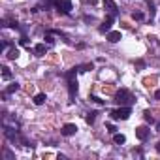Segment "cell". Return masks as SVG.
Here are the masks:
<instances>
[{
  "label": "cell",
  "mask_w": 160,
  "mask_h": 160,
  "mask_svg": "<svg viewBox=\"0 0 160 160\" xmlns=\"http://www.w3.org/2000/svg\"><path fill=\"white\" fill-rule=\"evenodd\" d=\"M156 152H158V154H160V141H158V143H156Z\"/></svg>",
  "instance_id": "25"
},
{
  "label": "cell",
  "mask_w": 160,
  "mask_h": 160,
  "mask_svg": "<svg viewBox=\"0 0 160 160\" xmlns=\"http://www.w3.org/2000/svg\"><path fill=\"white\" fill-rule=\"evenodd\" d=\"M145 121H147V122H152V117H151V111H145Z\"/></svg>",
  "instance_id": "21"
},
{
  "label": "cell",
  "mask_w": 160,
  "mask_h": 160,
  "mask_svg": "<svg viewBox=\"0 0 160 160\" xmlns=\"http://www.w3.org/2000/svg\"><path fill=\"white\" fill-rule=\"evenodd\" d=\"M108 130H109V132H111V134H115V130H117V128H115V126H113V124H108Z\"/></svg>",
  "instance_id": "22"
},
{
  "label": "cell",
  "mask_w": 160,
  "mask_h": 160,
  "mask_svg": "<svg viewBox=\"0 0 160 160\" xmlns=\"http://www.w3.org/2000/svg\"><path fill=\"white\" fill-rule=\"evenodd\" d=\"M45 100H47V96H45L43 92H40V94H36V96H34V104H36V106L45 104Z\"/></svg>",
  "instance_id": "11"
},
{
  "label": "cell",
  "mask_w": 160,
  "mask_h": 160,
  "mask_svg": "<svg viewBox=\"0 0 160 160\" xmlns=\"http://www.w3.org/2000/svg\"><path fill=\"white\" fill-rule=\"evenodd\" d=\"M102 4H104V8H106L109 13L117 15V6H115V2H113V0H102Z\"/></svg>",
  "instance_id": "9"
},
{
  "label": "cell",
  "mask_w": 160,
  "mask_h": 160,
  "mask_svg": "<svg viewBox=\"0 0 160 160\" xmlns=\"http://www.w3.org/2000/svg\"><path fill=\"white\" fill-rule=\"evenodd\" d=\"M17 57H19V49H15V47H12V49L8 51V58H10V60H15Z\"/></svg>",
  "instance_id": "12"
},
{
  "label": "cell",
  "mask_w": 160,
  "mask_h": 160,
  "mask_svg": "<svg viewBox=\"0 0 160 160\" xmlns=\"http://www.w3.org/2000/svg\"><path fill=\"white\" fill-rule=\"evenodd\" d=\"M113 19H115V15H113V13H109V15L106 17V21L102 23V27H100V32H109V28H111V23H113Z\"/></svg>",
  "instance_id": "7"
},
{
  "label": "cell",
  "mask_w": 160,
  "mask_h": 160,
  "mask_svg": "<svg viewBox=\"0 0 160 160\" xmlns=\"http://www.w3.org/2000/svg\"><path fill=\"white\" fill-rule=\"evenodd\" d=\"M121 40H122V34H121L119 30H109V32H108V42L117 43V42H121Z\"/></svg>",
  "instance_id": "8"
},
{
  "label": "cell",
  "mask_w": 160,
  "mask_h": 160,
  "mask_svg": "<svg viewBox=\"0 0 160 160\" xmlns=\"http://www.w3.org/2000/svg\"><path fill=\"white\" fill-rule=\"evenodd\" d=\"M17 91H19V83H12V85L6 89V92H8V94H12V92H17Z\"/></svg>",
  "instance_id": "14"
},
{
  "label": "cell",
  "mask_w": 160,
  "mask_h": 160,
  "mask_svg": "<svg viewBox=\"0 0 160 160\" xmlns=\"http://www.w3.org/2000/svg\"><path fill=\"white\" fill-rule=\"evenodd\" d=\"M21 43H23V45H27V43H28V40H27V36H23V38H21Z\"/></svg>",
  "instance_id": "23"
},
{
  "label": "cell",
  "mask_w": 160,
  "mask_h": 160,
  "mask_svg": "<svg viewBox=\"0 0 160 160\" xmlns=\"http://www.w3.org/2000/svg\"><path fill=\"white\" fill-rule=\"evenodd\" d=\"M94 119H96V113H87V117H85L87 124H92V122H94Z\"/></svg>",
  "instance_id": "16"
},
{
  "label": "cell",
  "mask_w": 160,
  "mask_h": 160,
  "mask_svg": "<svg viewBox=\"0 0 160 160\" xmlns=\"http://www.w3.org/2000/svg\"><path fill=\"white\" fill-rule=\"evenodd\" d=\"M154 98H156V100H160V89H156V92H154Z\"/></svg>",
  "instance_id": "24"
},
{
  "label": "cell",
  "mask_w": 160,
  "mask_h": 160,
  "mask_svg": "<svg viewBox=\"0 0 160 160\" xmlns=\"http://www.w3.org/2000/svg\"><path fill=\"white\" fill-rule=\"evenodd\" d=\"M34 53H36L38 57H43V55L47 53V47H45V43H38V45L34 47Z\"/></svg>",
  "instance_id": "10"
},
{
  "label": "cell",
  "mask_w": 160,
  "mask_h": 160,
  "mask_svg": "<svg viewBox=\"0 0 160 160\" xmlns=\"http://www.w3.org/2000/svg\"><path fill=\"white\" fill-rule=\"evenodd\" d=\"M87 70H92V64H85V66L79 68V72H87Z\"/></svg>",
  "instance_id": "19"
},
{
  "label": "cell",
  "mask_w": 160,
  "mask_h": 160,
  "mask_svg": "<svg viewBox=\"0 0 160 160\" xmlns=\"http://www.w3.org/2000/svg\"><path fill=\"white\" fill-rule=\"evenodd\" d=\"M2 77H4V79H10V77H12V72H10V68H8V66H4V68H2Z\"/></svg>",
  "instance_id": "15"
},
{
  "label": "cell",
  "mask_w": 160,
  "mask_h": 160,
  "mask_svg": "<svg viewBox=\"0 0 160 160\" xmlns=\"http://www.w3.org/2000/svg\"><path fill=\"white\" fill-rule=\"evenodd\" d=\"M115 102H117L119 106H126V104L132 102V96H130V92H128L126 89H121V91L115 94Z\"/></svg>",
  "instance_id": "2"
},
{
  "label": "cell",
  "mask_w": 160,
  "mask_h": 160,
  "mask_svg": "<svg viewBox=\"0 0 160 160\" xmlns=\"http://www.w3.org/2000/svg\"><path fill=\"white\" fill-rule=\"evenodd\" d=\"M113 141L121 145V143H124V141H126V138H124L122 134H117V132H115V134H113Z\"/></svg>",
  "instance_id": "13"
},
{
  "label": "cell",
  "mask_w": 160,
  "mask_h": 160,
  "mask_svg": "<svg viewBox=\"0 0 160 160\" xmlns=\"http://www.w3.org/2000/svg\"><path fill=\"white\" fill-rule=\"evenodd\" d=\"M147 6H149V12H151V17H154V13H156V10H154V4L151 2V0H149V2H147Z\"/></svg>",
  "instance_id": "17"
},
{
  "label": "cell",
  "mask_w": 160,
  "mask_h": 160,
  "mask_svg": "<svg viewBox=\"0 0 160 160\" xmlns=\"http://www.w3.org/2000/svg\"><path fill=\"white\" fill-rule=\"evenodd\" d=\"M60 132H62V136H73V134L77 132V126H75L73 122H68V124H64V126H62V130H60Z\"/></svg>",
  "instance_id": "6"
},
{
  "label": "cell",
  "mask_w": 160,
  "mask_h": 160,
  "mask_svg": "<svg viewBox=\"0 0 160 160\" xmlns=\"http://www.w3.org/2000/svg\"><path fill=\"white\" fill-rule=\"evenodd\" d=\"M149 134H151V130H149L147 126H138V128H136V138H138L139 141H145V139L149 138Z\"/></svg>",
  "instance_id": "5"
},
{
  "label": "cell",
  "mask_w": 160,
  "mask_h": 160,
  "mask_svg": "<svg viewBox=\"0 0 160 160\" xmlns=\"http://www.w3.org/2000/svg\"><path fill=\"white\" fill-rule=\"evenodd\" d=\"M132 19H134V21H141V19H143V13H139V12H134V13H132Z\"/></svg>",
  "instance_id": "18"
},
{
  "label": "cell",
  "mask_w": 160,
  "mask_h": 160,
  "mask_svg": "<svg viewBox=\"0 0 160 160\" xmlns=\"http://www.w3.org/2000/svg\"><path fill=\"white\" fill-rule=\"evenodd\" d=\"M91 100H92V102H96V104H100V106L104 104V100H102V98H98V96H91Z\"/></svg>",
  "instance_id": "20"
},
{
  "label": "cell",
  "mask_w": 160,
  "mask_h": 160,
  "mask_svg": "<svg viewBox=\"0 0 160 160\" xmlns=\"http://www.w3.org/2000/svg\"><path fill=\"white\" fill-rule=\"evenodd\" d=\"M55 6H57V10H58V13H70L72 12V0H57V2H55Z\"/></svg>",
  "instance_id": "4"
},
{
  "label": "cell",
  "mask_w": 160,
  "mask_h": 160,
  "mask_svg": "<svg viewBox=\"0 0 160 160\" xmlns=\"http://www.w3.org/2000/svg\"><path fill=\"white\" fill-rule=\"evenodd\" d=\"M130 115H132V109L130 108H124V106H121L119 109H113L111 111V119H115V121H126Z\"/></svg>",
  "instance_id": "1"
},
{
  "label": "cell",
  "mask_w": 160,
  "mask_h": 160,
  "mask_svg": "<svg viewBox=\"0 0 160 160\" xmlns=\"http://www.w3.org/2000/svg\"><path fill=\"white\" fill-rule=\"evenodd\" d=\"M73 77H75V68L68 72V91H70V98H73L75 92H77V81H75Z\"/></svg>",
  "instance_id": "3"
}]
</instances>
